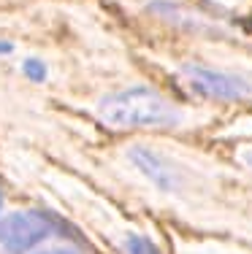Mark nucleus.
I'll use <instances>...</instances> for the list:
<instances>
[{
  "instance_id": "obj_1",
  "label": "nucleus",
  "mask_w": 252,
  "mask_h": 254,
  "mask_svg": "<svg viewBox=\"0 0 252 254\" xmlns=\"http://www.w3.org/2000/svg\"><path fill=\"white\" fill-rule=\"evenodd\" d=\"M100 119L111 127H173L179 111L147 87H130L106 95L98 103Z\"/></svg>"
},
{
  "instance_id": "obj_2",
  "label": "nucleus",
  "mask_w": 252,
  "mask_h": 254,
  "mask_svg": "<svg viewBox=\"0 0 252 254\" xmlns=\"http://www.w3.org/2000/svg\"><path fill=\"white\" fill-rule=\"evenodd\" d=\"M57 230L55 219L41 211H22L0 219V246L8 254H27Z\"/></svg>"
},
{
  "instance_id": "obj_3",
  "label": "nucleus",
  "mask_w": 252,
  "mask_h": 254,
  "mask_svg": "<svg viewBox=\"0 0 252 254\" xmlns=\"http://www.w3.org/2000/svg\"><path fill=\"white\" fill-rule=\"evenodd\" d=\"M179 70L187 78L190 87H193L198 95H203V98L242 100V98H250V92H252L247 78H242L236 73H228V70L209 68V65H201V63H184Z\"/></svg>"
},
{
  "instance_id": "obj_4",
  "label": "nucleus",
  "mask_w": 252,
  "mask_h": 254,
  "mask_svg": "<svg viewBox=\"0 0 252 254\" xmlns=\"http://www.w3.org/2000/svg\"><path fill=\"white\" fill-rule=\"evenodd\" d=\"M128 157H130V162L139 168L144 176L152 181V184H158L160 190H166V192L179 190V184H182L179 171L166 160V157H160L158 152H152V149H144V146H133V149L128 152Z\"/></svg>"
},
{
  "instance_id": "obj_5",
  "label": "nucleus",
  "mask_w": 252,
  "mask_h": 254,
  "mask_svg": "<svg viewBox=\"0 0 252 254\" xmlns=\"http://www.w3.org/2000/svg\"><path fill=\"white\" fill-rule=\"evenodd\" d=\"M125 252L128 254H160L155 241H149L147 235H128L125 238Z\"/></svg>"
},
{
  "instance_id": "obj_6",
  "label": "nucleus",
  "mask_w": 252,
  "mask_h": 254,
  "mask_svg": "<svg viewBox=\"0 0 252 254\" xmlns=\"http://www.w3.org/2000/svg\"><path fill=\"white\" fill-rule=\"evenodd\" d=\"M22 70H25V76L30 78V81H44L46 78V65L41 63V60H33V57L25 60V68Z\"/></svg>"
},
{
  "instance_id": "obj_7",
  "label": "nucleus",
  "mask_w": 252,
  "mask_h": 254,
  "mask_svg": "<svg viewBox=\"0 0 252 254\" xmlns=\"http://www.w3.org/2000/svg\"><path fill=\"white\" fill-rule=\"evenodd\" d=\"M11 52H14V46L8 41H0V54H11Z\"/></svg>"
},
{
  "instance_id": "obj_8",
  "label": "nucleus",
  "mask_w": 252,
  "mask_h": 254,
  "mask_svg": "<svg viewBox=\"0 0 252 254\" xmlns=\"http://www.w3.org/2000/svg\"><path fill=\"white\" fill-rule=\"evenodd\" d=\"M41 254H76V252H71V249H52V252H41Z\"/></svg>"
},
{
  "instance_id": "obj_9",
  "label": "nucleus",
  "mask_w": 252,
  "mask_h": 254,
  "mask_svg": "<svg viewBox=\"0 0 252 254\" xmlns=\"http://www.w3.org/2000/svg\"><path fill=\"white\" fill-rule=\"evenodd\" d=\"M247 162H250V165H252V152H250V154H247Z\"/></svg>"
},
{
  "instance_id": "obj_10",
  "label": "nucleus",
  "mask_w": 252,
  "mask_h": 254,
  "mask_svg": "<svg viewBox=\"0 0 252 254\" xmlns=\"http://www.w3.org/2000/svg\"><path fill=\"white\" fill-rule=\"evenodd\" d=\"M0 205H3V197H0Z\"/></svg>"
}]
</instances>
